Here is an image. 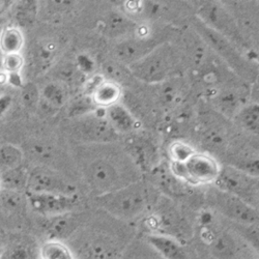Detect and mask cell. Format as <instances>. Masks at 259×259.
I'll list each match as a JSON object with an SVG mask.
<instances>
[{
    "label": "cell",
    "instance_id": "1",
    "mask_svg": "<svg viewBox=\"0 0 259 259\" xmlns=\"http://www.w3.org/2000/svg\"><path fill=\"white\" fill-rule=\"evenodd\" d=\"M90 148V161L82 162V174L97 196L139 181V170L122 150L97 143Z\"/></svg>",
    "mask_w": 259,
    "mask_h": 259
},
{
    "label": "cell",
    "instance_id": "2",
    "mask_svg": "<svg viewBox=\"0 0 259 259\" xmlns=\"http://www.w3.org/2000/svg\"><path fill=\"white\" fill-rule=\"evenodd\" d=\"M98 206L115 220L132 221L148 208L152 193L148 186L137 181L113 192L97 196Z\"/></svg>",
    "mask_w": 259,
    "mask_h": 259
},
{
    "label": "cell",
    "instance_id": "3",
    "mask_svg": "<svg viewBox=\"0 0 259 259\" xmlns=\"http://www.w3.org/2000/svg\"><path fill=\"white\" fill-rule=\"evenodd\" d=\"M172 168L178 177L193 185H207L215 183L222 166L210 155L195 152L184 163H174Z\"/></svg>",
    "mask_w": 259,
    "mask_h": 259
},
{
    "label": "cell",
    "instance_id": "4",
    "mask_svg": "<svg viewBox=\"0 0 259 259\" xmlns=\"http://www.w3.org/2000/svg\"><path fill=\"white\" fill-rule=\"evenodd\" d=\"M217 189L241 198L248 204L255 206L258 198V185L254 176L236 167H222L214 183Z\"/></svg>",
    "mask_w": 259,
    "mask_h": 259
},
{
    "label": "cell",
    "instance_id": "5",
    "mask_svg": "<svg viewBox=\"0 0 259 259\" xmlns=\"http://www.w3.org/2000/svg\"><path fill=\"white\" fill-rule=\"evenodd\" d=\"M208 195L213 208L228 220L239 225H255L257 223L258 212L255 206L217 188Z\"/></svg>",
    "mask_w": 259,
    "mask_h": 259
},
{
    "label": "cell",
    "instance_id": "6",
    "mask_svg": "<svg viewBox=\"0 0 259 259\" xmlns=\"http://www.w3.org/2000/svg\"><path fill=\"white\" fill-rule=\"evenodd\" d=\"M172 67V52L169 46L155 47L138 61L130 64V70L140 80L158 82L166 78Z\"/></svg>",
    "mask_w": 259,
    "mask_h": 259
},
{
    "label": "cell",
    "instance_id": "7",
    "mask_svg": "<svg viewBox=\"0 0 259 259\" xmlns=\"http://www.w3.org/2000/svg\"><path fill=\"white\" fill-rule=\"evenodd\" d=\"M79 252L82 259H115L118 254V243L108 232H95L84 240Z\"/></svg>",
    "mask_w": 259,
    "mask_h": 259
},
{
    "label": "cell",
    "instance_id": "8",
    "mask_svg": "<svg viewBox=\"0 0 259 259\" xmlns=\"http://www.w3.org/2000/svg\"><path fill=\"white\" fill-rule=\"evenodd\" d=\"M201 239L210 250V253L218 259H234L237 254V245L233 237L225 231L212 230L204 227Z\"/></svg>",
    "mask_w": 259,
    "mask_h": 259
},
{
    "label": "cell",
    "instance_id": "9",
    "mask_svg": "<svg viewBox=\"0 0 259 259\" xmlns=\"http://www.w3.org/2000/svg\"><path fill=\"white\" fill-rule=\"evenodd\" d=\"M34 208L48 215H58L74 211L79 205L77 195H55V194H41L32 200Z\"/></svg>",
    "mask_w": 259,
    "mask_h": 259
},
{
    "label": "cell",
    "instance_id": "10",
    "mask_svg": "<svg viewBox=\"0 0 259 259\" xmlns=\"http://www.w3.org/2000/svg\"><path fill=\"white\" fill-rule=\"evenodd\" d=\"M81 214L75 211L54 215L46 227L49 241L62 242L70 239L81 226Z\"/></svg>",
    "mask_w": 259,
    "mask_h": 259
},
{
    "label": "cell",
    "instance_id": "11",
    "mask_svg": "<svg viewBox=\"0 0 259 259\" xmlns=\"http://www.w3.org/2000/svg\"><path fill=\"white\" fill-rule=\"evenodd\" d=\"M148 245L164 259H187V252L175 236L163 233L148 234Z\"/></svg>",
    "mask_w": 259,
    "mask_h": 259
},
{
    "label": "cell",
    "instance_id": "12",
    "mask_svg": "<svg viewBox=\"0 0 259 259\" xmlns=\"http://www.w3.org/2000/svg\"><path fill=\"white\" fill-rule=\"evenodd\" d=\"M92 97L97 106L107 109L117 104L121 97V89L113 81H102L95 88Z\"/></svg>",
    "mask_w": 259,
    "mask_h": 259
},
{
    "label": "cell",
    "instance_id": "13",
    "mask_svg": "<svg viewBox=\"0 0 259 259\" xmlns=\"http://www.w3.org/2000/svg\"><path fill=\"white\" fill-rule=\"evenodd\" d=\"M106 118L115 133H127L132 131L135 126V119L125 108L118 104L107 108Z\"/></svg>",
    "mask_w": 259,
    "mask_h": 259
},
{
    "label": "cell",
    "instance_id": "14",
    "mask_svg": "<svg viewBox=\"0 0 259 259\" xmlns=\"http://www.w3.org/2000/svg\"><path fill=\"white\" fill-rule=\"evenodd\" d=\"M155 47L150 46L149 42L143 41V40H130L126 42H122L119 45L117 50V56L130 63L132 64L142 57H144L146 54H148Z\"/></svg>",
    "mask_w": 259,
    "mask_h": 259
},
{
    "label": "cell",
    "instance_id": "15",
    "mask_svg": "<svg viewBox=\"0 0 259 259\" xmlns=\"http://www.w3.org/2000/svg\"><path fill=\"white\" fill-rule=\"evenodd\" d=\"M0 259H39V247L29 242H17L0 253Z\"/></svg>",
    "mask_w": 259,
    "mask_h": 259
},
{
    "label": "cell",
    "instance_id": "16",
    "mask_svg": "<svg viewBox=\"0 0 259 259\" xmlns=\"http://www.w3.org/2000/svg\"><path fill=\"white\" fill-rule=\"evenodd\" d=\"M39 259H75V255L64 243L48 241L39 247Z\"/></svg>",
    "mask_w": 259,
    "mask_h": 259
},
{
    "label": "cell",
    "instance_id": "17",
    "mask_svg": "<svg viewBox=\"0 0 259 259\" xmlns=\"http://www.w3.org/2000/svg\"><path fill=\"white\" fill-rule=\"evenodd\" d=\"M196 150L191 145L184 142H175L170 145L169 155L175 164L184 163L191 155L195 153Z\"/></svg>",
    "mask_w": 259,
    "mask_h": 259
},
{
    "label": "cell",
    "instance_id": "18",
    "mask_svg": "<svg viewBox=\"0 0 259 259\" xmlns=\"http://www.w3.org/2000/svg\"><path fill=\"white\" fill-rule=\"evenodd\" d=\"M241 121L247 130L252 132L258 128V107L256 105L247 107L241 114Z\"/></svg>",
    "mask_w": 259,
    "mask_h": 259
}]
</instances>
